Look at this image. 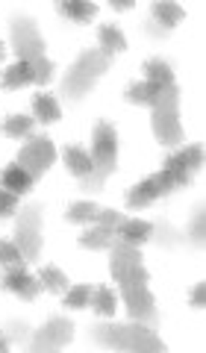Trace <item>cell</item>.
<instances>
[{"mask_svg": "<svg viewBox=\"0 0 206 353\" xmlns=\"http://www.w3.org/2000/svg\"><path fill=\"white\" fill-rule=\"evenodd\" d=\"M115 239H118V236L112 233V230H103V227L94 224V230H89V233L80 236V245H83V248H92V250H101V248H112Z\"/></svg>", "mask_w": 206, "mask_h": 353, "instance_id": "18", "label": "cell"}, {"mask_svg": "<svg viewBox=\"0 0 206 353\" xmlns=\"http://www.w3.org/2000/svg\"><path fill=\"white\" fill-rule=\"evenodd\" d=\"M94 224L103 227V230H112V233H118V227L124 224V218H121V212H112V209H101V215H97Z\"/></svg>", "mask_w": 206, "mask_h": 353, "instance_id": "32", "label": "cell"}, {"mask_svg": "<svg viewBox=\"0 0 206 353\" xmlns=\"http://www.w3.org/2000/svg\"><path fill=\"white\" fill-rule=\"evenodd\" d=\"M174 159H177V165L183 171H189V174H194L200 168V162H203V150H200V145H189L186 150H180V153H174Z\"/></svg>", "mask_w": 206, "mask_h": 353, "instance_id": "22", "label": "cell"}, {"mask_svg": "<svg viewBox=\"0 0 206 353\" xmlns=\"http://www.w3.org/2000/svg\"><path fill=\"white\" fill-rule=\"evenodd\" d=\"M118 283H121V285H147V271H145V265H136V268H130Z\"/></svg>", "mask_w": 206, "mask_h": 353, "instance_id": "35", "label": "cell"}, {"mask_svg": "<svg viewBox=\"0 0 206 353\" xmlns=\"http://www.w3.org/2000/svg\"><path fill=\"white\" fill-rule=\"evenodd\" d=\"M130 6H133L130 0H115V3H112V9H130Z\"/></svg>", "mask_w": 206, "mask_h": 353, "instance_id": "40", "label": "cell"}, {"mask_svg": "<svg viewBox=\"0 0 206 353\" xmlns=\"http://www.w3.org/2000/svg\"><path fill=\"white\" fill-rule=\"evenodd\" d=\"M115 236L121 241H127V245L138 248V245H145V241H150V236H154V224H147V221H124Z\"/></svg>", "mask_w": 206, "mask_h": 353, "instance_id": "12", "label": "cell"}, {"mask_svg": "<svg viewBox=\"0 0 206 353\" xmlns=\"http://www.w3.org/2000/svg\"><path fill=\"white\" fill-rule=\"evenodd\" d=\"M3 130L9 132V136H27V132L32 130V118H27V115H12L3 124Z\"/></svg>", "mask_w": 206, "mask_h": 353, "instance_id": "31", "label": "cell"}, {"mask_svg": "<svg viewBox=\"0 0 206 353\" xmlns=\"http://www.w3.org/2000/svg\"><path fill=\"white\" fill-rule=\"evenodd\" d=\"M65 165H68L71 174H77L80 180H85V176L92 174V157L80 148H68L65 150Z\"/></svg>", "mask_w": 206, "mask_h": 353, "instance_id": "15", "label": "cell"}, {"mask_svg": "<svg viewBox=\"0 0 206 353\" xmlns=\"http://www.w3.org/2000/svg\"><path fill=\"white\" fill-rule=\"evenodd\" d=\"M145 71H147V83H154L159 88L174 85V71H171V65L165 59H150L145 65Z\"/></svg>", "mask_w": 206, "mask_h": 353, "instance_id": "14", "label": "cell"}, {"mask_svg": "<svg viewBox=\"0 0 206 353\" xmlns=\"http://www.w3.org/2000/svg\"><path fill=\"white\" fill-rule=\"evenodd\" d=\"M203 236H206V215L203 209L198 206L192 215V224H189V239L194 241V245H203Z\"/></svg>", "mask_w": 206, "mask_h": 353, "instance_id": "29", "label": "cell"}, {"mask_svg": "<svg viewBox=\"0 0 206 353\" xmlns=\"http://www.w3.org/2000/svg\"><path fill=\"white\" fill-rule=\"evenodd\" d=\"M15 206H18V194L0 189V218H9L15 212Z\"/></svg>", "mask_w": 206, "mask_h": 353, "instance_id": "37", "label": "cell"}, {"mask_svg": "<svg viewBox=\"0 0 206 353\" xmlns=\"http://www.w3.org/2000/svg\"><path fill=\"white\" fill-rule=\"evenodd\" d=\"M89 297H92V289H89V285H77V289H71L68 294H65V306L83 309V306H89Z\"/></svg>", "mask_w": 206, "mask_h": 353, "instance_id": "30", "label": "cell"}, {"mask_svg": "<svg viewBox=\"0 0 206 353\" xmlns=\"http://www.w3.org/2000/svg\"><path fill=\"white\" fill-rule=\"evenodd\" d=\"M89 303H92V309L97 315H112L115 312V294L110 289H94Z\"/></svg>", "mask_w": 206, "mask_h": 353, "instance_id": "23", "label": "cell"}, {"mask_svg": "<svg viewBox=\"0 0 206 353\" xmlns=\"http://www.w3.org/2000/svg\"><path fill=\"white\" fill-rule=\"evenodd\" d=\"M74 339V327L68 318H50V321L36 330L30 341V353H59Z\"/></svg>", "mask_w": 206, "mask_h": 353, "instance_id": "8", "label": "cell"}, {"mask_svg": "<svg viewBox=\"0 0 206 353\" xmlns=\"http://www.w3.org/2000/svg\"><path fill=\"white\" fill-rule=\"evenodd\" d=\"M154 21L159 27L171 30L174 24H180V21H183V9L177 3H156L154 6Z\"/></svg>", "mask_w": 206, "mask_h": 353, "instance_id": "20", "label": "cell"}, {"mask_svg": "<svg viewBox=\"0 0 206 353\" xmlns=\"http://www.w3.org/2000/svg\"><path fill=\"white\" fill-rule=\"evenodd\" d=\"M27 83H32V65L18 59L12 68L3 74V85L6 88H18V85H27Z\"/></svg>", "mask_w": 206, "mask_h": 353, "instance_id": "19", "label": "cell"}, {"mask_svg": "<svg viewBox=\"0 0 206 353\" xmlns=\"http://www.w3.org/2000/svg\"><path fill=\"white\" fill-rule=\"evenodd\" d=\"M36 115L45 121V124H53V121H59V103L53 101V97H48V94H39L36 97Z\"/></svg>", "mask_w": 206, "mask_h": 353, "instance_id": "24", "label": "cell"}, {"mask_svg": "<svg viewBox=\"0 0 206 353\" xmlns=\"http://www.w3.org/2000/svg\"><path fill=\"white\" fill-rule=\"evenodd\" d=\"M121 294H124L130 318H136V321H142V324H154L156 321L154 294L147 292V285H121Z\"/></svg>", "mask_w": 206, "mask_h": 353, "instance_id": "9", "label": "cell"}, {"mask_svg": "<svg viewBox=\"0 0 206 353\" xmlns=\"http://www.w3.org/2000/svg\"><path fill=\"white\" fill-rule=\"evenodd\" d=\"M39 280H41V285H48L50 292H65V285H68V280H65V274L62 271H56V268H41V274H39Z\"/></svg>", "mask_w": 206, "mask_h": 353, "instance_id": "27", "label": "cell"}, {"mask_svg": "<svg viewBox=\"0 0 206 353\" xmlns=\"http://www.w3.org/2000/svg\"><path fill=\"white\" fill-rule=\"evenodd\" d=\"M136 265H142V250L127 245V241H112V259H110V271L115 280H121L130 268H136Z\"/></svg>", "mask_w": 206, "mask_h": 353, "instance_id": "10", "label": "cell"}, {"mask_svg": "<svg viewBox=\"0 0 206 353\" xmlns=\"http://www.w3.org/2000/svg\"><path fill=\"white\" fill-rule=\"evenodd\" d=\"M92 339L121 353H165L162 339L145 324H94Z\"/></svg>", "mask_w": 206, "mask_h": 353, "instance_id": "1", "label": "cell"}, {"mask_svg": "<svg viewBox=\"0 0 206 353\" xmlns=\"http://www.w3.org/2000/svg\"><path fill=\"white\" fill-rule=\"evenodd\" d=\"M192 306H203V285L198 283V285H194V289H192Z\"/></svg>", "mask_w": 206, "mask_h": 353, "instance_id": "38", "label": "cell"}, {"mask_svg": "<svg viewBox=\"0 0 206 353\" xmlns=\"http://www.w3.org/2000/svg\"><path fill=\"white\" fill-rule=\"evenodd\" d=\"M53 159H56V148H53V141L45 136H32L18 153V165L32 176V180H39V176L53 165Z\"/></svg>", "mask_w": 206, "mask_h": 353, "instance_id": "6", "label": "cell"}, {"mask_svg": "<svg viewBox=\"0 0 206 353\" xmlns=\"http://www.w3.org/2000/svg\"><path fill=\"white\" fill-rule=\"evenodd\" d=\"M12 48L21 62H36L45 57V41H41L36 21L32 18H15L12 21Z\"/></svg>", "mask_w": 206, "mask_h": 353, "instance_id": "7", "label": "cell"}, {"mask_svg": "<svg viewBox=\"0 0 206 353\" xmlns=\"http://www.w3.org/2000/svg\"><path fill=\"white\" fill-rule=\"evenodd\" d=\"M110 68V57L103 50H85L80 53V59L71 65V71L65 74L62 80V94L68 101H80V97L89 94V88L101 80Z\"/></svg>", "mask_w": 206, "mask_h": 353, "instance_id": "2", "label": "cell"}, {"mask_svg": "<svg viewBox=\"0 0 206 353\" xmlns=\"http://www.w3.org/2000/svg\"><path fill=\"white\" fill-rule=\"evenodd\" d=\"M159 197V189H156V183H154V176L150 180H145V183H138L133 192L127 194V203L130 206H147V203H154Z\"/></svg>", "mask_w": 206, "mask_h": 353, "instance_id": "17", "label": "cell"}, {"mask_svg": "<svg viewBox=\"0 0 206 353\" xmlns=\"http://www.w3.org/2000/svg\"><path fill=\"white\" fill-rule=\"evenodd\" d=\"M32 183H36V180H32V176L21 168V165H9V168L0 174V185H3V192H12V194L30 192Z\"/></svg>", "mask_w": 206, "mask_h": 353, "instance_id": "13", "label": "cell"}, {"mask_svg": "<svg viewBox=\"0 0 206 353\" xmlns=\"http://www.w3.org/2000/svg\"><path fill=\"white\" fill-rule=\"evenodd\" d=\"M97 215H101V206H94V203H71L68 206V212H65V218L68 221H97Z\"/></svg>", "mask_w": 206, "mask_h": 353, "instance_id": "26", "label": "cell"}, {"mask_svg": "<svg viewBox=\"0 0 206 353\" xmlns=\"http://www.w3.org/2000/svg\"><path fill=\"white\" fill-rule=\"evenodd\" d=\"M0 285H3L6 292H15V294H21V297H27V301H32V297L41 292V283H39L36 277H30L24 268L6 271V274H3V283H0Z\"/></svg>", "mask_w": 206, "mask_h": 353, "instance_id": "11", "label": "cell"}, {"mask_svg": "<svg viewBox=\"0 0 206 353\" xmlns=\"http://www.w3.org/2000/svg\"><path fill=\"white\" fill-rule=\"evenodd\" d=\"M0 59H3V44H0Z\"/></svg>", "mask_w": 206, "mask_h": 353, "instance_id": "41", "label": "cell"}, {"mask_svg": "<svg viewBox=\"0 0 206 353\" xmlns=\"http://www.w3.org/2000/svg\"><path fill=\"white\" fill-rule=\"evenodd\" d=\"M101 44H103L106 57H110V53L127 50V39H124V32L118 30V27H101Z\"/></svg>", "mask_w": 206, "mask_h": 353, "instance_id": "21", "label": "cell"}, {"mask_svg": "<svg viewBox=\"0 0 206 353\" xmlns=\"http://www.w3.org/2000/svg\"><path fill=\"white\" fill-rule=\"evenodd\" d=\"M0 353H9V339L0 333Z\"/></svg>", "mask_w": 206, "mask_h": 353, "instance_id": "39", "label": "cell"}, {"mask_svg": "<svg viewBox=\"0 0 206 353\" xmlns=\"http://www.w3.org/2000/svg\"><path fill=\"white\" fill-rule=\"evenodd\" d=\"M59 12L65 18H80V21H85V18H92L97 12V6L94 3H59Z\"/></svg>", "mask_w": 206, "mask_h": 353, "instance_id": "28", "label": "cell"}, {"mask_svg": "<svg viewBox=\"0 0 206 353\" xmlns=\"http://www.w3.org/2000/svg\"><path fill=\"white\" fill-rule=\"evenodd\" d=\"M162 88L154 85V83H136V85H130L127 88V101L130 103H147V106H154L156 103V97H159Z\"/></svg>", "mask_w": 206, "mask_h": 353, "instance_id": "16", "label": "cell"}, {"mask_svg": "<svg viewBox=\"0 0 206 353\" xmlns=\"http://www.w3.org/2000/svg\"><path fill=\"white\" fill-rule=\"evenodd\" d=\"M0 265H3L6 271H18V268H24V256H21V250L15 245L0 241Z\"/></svg>", "mask_w": 206, "mask_h": 353, "instance_id": "25", "label": "cell"}, {"mask_svg": "<svg viewBox=\"0 0 206 353\" xmlns=\"http://www.w3.org/2000/svg\"><path fill=\"white\" fill-rule=\"evenodd\" d=\"M53 77V62L48 57H41L32 62V83H48Z\"/></svg>", "mask_w": 206, "mask_h": 353, "instance_id": "33", "label": "cell"}, {"mask_svg": "<svg viewBox=\"0 0 206 353\" xmlns=\"http://www.w3.org/2000/svg\"><path fill=\"white\" fill-rule=\"evenodd\" d=\"M15 248L21 250L24 262H36L41 253V209L39 206H27L18 215V227H15Z\"/></svg>", "mask_w": 206, "mask_h": 353, "instance_id": "5", "label": "cell"}, {"mask_svg": "<svg viewBox=\"0 0 206 353\" xmlns=\"http://www.w3.org/2000/svg\"><path fill=\"white\" fill-rule=\"evenodd\" d=\"M94 157H92V174L83 180V189L85 192H101L106 176L115 171V157H118V132L101 121V124L94 127Z\"/></svg>", "mask_w": 206, "mask_h": 353, "instance_id": "3", "label": "cell"}, {"mask_svg": "<svg viewBox=\"0 0 206 353\" xmlns=\"http://www.w3.org/2000/svg\"><path fill=\"white\" fill-rule=\"evenodd\" d=\"M177 85H168L162 88L156 103H154V136L162 141L165 148H177L183 141V127H180V118H177Z\"/></svg>", "mask_w": 206, "mask_h": 353, "instance_id": "4", "label": "cell"}, {"mask_svg": "<svg viewBox=\"0 0 206 353\" xmlns=\"http://www.w3.org/2000/svg\"><path fill=\"white\" fill-rule=\"evenodd\" d=\"M3 336H6L9 341H18V345H24V341H27V324H21V321H12V324H6Z\"/></svg>", "mask_w": 206, "mask_h": 353, "instance_id": "36", "label": "cell"}, {"mask_svg": "<svg viewBox=\"0 0 206 353\" xmlns=\"http://www.w3.org/2000/svg\"><path fill=\"white\" fill-rule=\"evenodd\" d=\"M150 239H156L159 245H177V241H180V239H177V233L165 224V221H159V224L154 227V236H150Z\"/></svg>", "mask_w": 206, "mask_h": 353, "instance_id": "34", "label": "cell"}]
</instances>
